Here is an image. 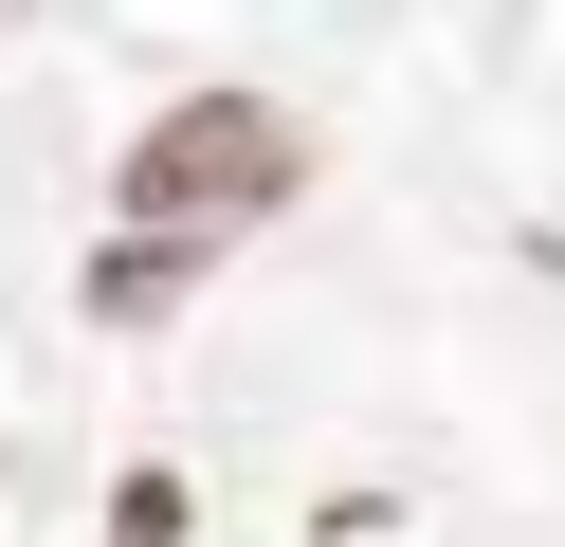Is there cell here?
Instances as JSON below:
<instances>
[{"mask_svg":"<svg viewBox=\"0 0 565 547\" xmlns=\"http://www.w3.org/2000/svg\"><path fill=\"white\" fill-rule=\"evenodd\" d=\"M292 182H310L292 109H256V92H183V109L110 165V238H220V219H274Z\"/></svg>","mask_w":565,"mask_h":547,"instance_id":"6da1fadb","label":"cell"}]
</instances>
